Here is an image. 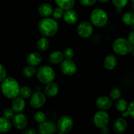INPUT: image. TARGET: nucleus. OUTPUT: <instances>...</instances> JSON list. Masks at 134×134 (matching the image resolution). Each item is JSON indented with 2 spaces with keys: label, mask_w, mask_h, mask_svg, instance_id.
I'll return each mask as SVG.
<instances>
[{
  "label": "nucleus",
  "mask_w": 134,
  "mask_h": 134,
  "mask_svg": "<svg viewBox=\"0 0 134 134\" xmlns=\"http://www.w3.org/2000/svg\"><path fill=\"white\" fill-rule=\"evenodd\" d=\"M38 29L44 37H53L57 33L59 25L56 20L47 17L39 20Z\"/></svg>",
  "instance_id": "2"
},
{
  "label": "nucleus",
  "mask_w": 134,
  "mask_h": 134,
  "mask_svg": "<svg viewBox=\"0 0 134 134\" xmlns=\"http://www.w3.org/2000/svg\"><path fill=\"white\" fill-rule=\"evenodd\" d=\"M19 95L24 99H28V98H30L32 95V90L28 86H22L20 88Z\"/></svg>",
  "instance_id": "28"
},
{
  "label": "nucleus",
  "mask_w": 134,
  "mask_h": 134,
  "mask_svg": "<svg viewBox=\"0 0 134 134\" xmlns=\"http://www.w3.org/2000/svg\"><path fill=\"white\" fill-rule=\"evenodd\" d=\"M101 133L103 134H108L109 132H110V130H109V128H107V126L101 128Z\"/></svg>",
  "instance_id": "40"
},
{
  "label": "nucleus",
  "mask_w": 134,
  "mask_h": 134,
  "mask_svg": "<svg viewBox=\"0 0 134 134\" xmlns=\"http://www.w3.org/2000/svg\"><path fill=\"white\" fill-rule=\"evenodd\" d=\"M116 108L118 111H120V112H124L127 110V102H126L125 99H121V98H119L118 99H117L116 102L115 103Z\"/></svg>",
  "instance_id": "27"
},
{
  "label": "nucleus",
  "mask_w": 134,
  "mask_h": 134,
  "mask_svg": "<svg viewBox=\"0 0 134 134\" xmlns=\"http://www.w3.org/2000/svg\"><path fill=\"white\" fill-rule=\"evenodd\" d=\"M34 118L37 122L40 124L45 120V115L42 111H38L34 114Z\"/></svg>",
  "instance_id": "30"
},
{
  "label": "nucleus",
  "mask_w": 134,
  "mask_h": 134,
  "mask_svg": "<svg viewBox=\"0 0 134 134\" xmlns=\"http://www.w3.org/2000/svg\"><path fill=\"white\" fill-rule=\"evenodd\" d=\"M53 9V7L49 3H43L39 6L38 9V13L43 18H47L52 14Z\"/></svg>",
  "instance_id": "21"
},
{
  "label": "nucleus",
  "mask_w": 134,
  "mask_h": 134,
  "mask_svg": "<svg viewBox=\"0 0 134 134\" xmlns=\"http://www.w3.org/2000/svg\"><path fill=\"white\" fill-rule=\"evenodd\" d=\"M56 130V126L54 122L45 120L39 126V133L42 134H52Z\"/></svg>",
  "instance_id": "11"
},
{
  "label": "nucleus",
  "mask_w": 134,
  "mask_h": 134,
  "mask_svg": "<svg viewBox=\"0 0 134 134\" xmlns=\"http://www.w3.org/2000/svg\"><path fill=\"white\" fill-rule=\"evenodd\" d=\"M6 69L4 68L3 65L0 64V82H2V81L6 78Z\"/></svg>",
  "instance_id": "37"
},
{
  "label": "nucleus",
  "mask_w": 134,
  "mask_h": 134,
  "mask_svg": "<svg viewBox=\"0 0 134 134\" xmlns=\"http://www.w3.org/2000/svg\"><path fill=\"white\" fill-rule=\"evenodd\" d=\"M90 19L94 26L102 27L108 22L109 17L105 10L101 9H96L91 13Z\"/></svg>",
  "instance_id": "5"
},
{
  "label": "nucleus",
  "mask_w": 134,
  "mask_h": 134,
  "mask_svg": "<svg viewBox=\"0 0 134 134\" xmlns=\"http://www.w3.org/2000/svg\"><path fill=\"white\" fill-rule=\"evenodd\" d=\"M1 88H0V92H1Z\"/></svg>",
  "instance_id": "45"
},
{
  "label": "nucleus",
  "mask_w": 134,
  "mask_h": 134,
  "mask_svg": "<svg viewBox=\"0 0 134 134\" xmlns=\"http://www.w3.org/2000/svg\"><path fill=\"white\" fill-rule=\"evenodd\" d=\"M73 127V120L68 115H63L58 120L57 128L61 133L69 132Z\"/></svg>",
  "instance_id": "6"
},
{
  "label": "nucleus",
  "mask_w": 134,
  "mask_h": 134,
  "mask_svg": "<svg viewBox=\"0 0 134 134\" xmlns=\"http://www.w3.org/2000/svg\"><path fill=\"white\" fill-rule=\"evenodd\" d=\"M127 39H128L129 41L132 44V45H134V30L131 31V32L129 34Z\"/></svg>",
  "instance_id": "39"
},
{
  "label": "nucleus",
  "mask_w": 134,
  "mask_h": 134,
  "mask_svg": "<svg viewBox=\"0 0 134 134\" xmlns=\"http://www.w3.org/2000/svg\"><path fill=\"white\" fill-rule=\"evenodd\" d=\"M13 124L17 130H24L27 126V118L24 114L19 113L13 116Z\"/></svg>",
  "instance_id": "12"
},
{
  "label": "nucleus",
  "mask_w": 134,
  "mask_h": 134,
  "mask_svg": "<svg viewBox=\"0 0 134 134\" xmlns=\"http://www.w3.org/2000/svg\"><path fill=\"white\" fill-rule=\"evenodd\" d=\"M60 69L63 74L67 76H72L76 73L77 66L74 62L71 59H65L60 64Z\"/></svg>",
  "instance_id": "8"
},
{
  "label": "nucleus",
  "mask_w": 134,
  "mask_h": 134,
  "mask_svg": "<svg viewBox=\"0 0 134 134\" xmlns=\"http://www.w3.org/2000/svg\"><path fill=\"white\" fill-rule=\"evenodd\" d=\"M46 102L45 94L41 92H36L32 95L30 104L34 109H39L44 105Z\"/></svg>",
  "instance_id": "9"
},
{
  "label": "nucleus",
  "mask_w": 134,
  "mask_h": 134,
  "mask_svg": "<svg viewBox=\"0 0 134 134\" xmlns=\"http://www.w3.org/2000/svg\"><path fill=\"white\" fill-rule=\"evenodd\" d=\"M36 72L37 70L35 67L28 65L23 68L22 74L26 78H31V77H33L36 74Z\"/></svg>",
  "instance_id": "25"
},
{
  "label": "nucleus",
  "mask_w": 134,
  "mask_h": 134,
  "mask_svg": "<svg viewBox=\"0 0 134 134\" xmlns=\"http://www.w3.org/2000/svg\"><path fill=\"white\" fill-rule=\"evenodd\" d=\"M56 5L66 10L72 9L75 3V0H54Z\"/></svg>",
  "instance_id": "22"
},
{
  "label": "nucleus",
  "mask_w": 134,
  "mask_h": 134,
  "mask_svg": "<svg viewBox=\"0 0 134 134\" xmlns=\"http://www.w3.org/2000/svg\"><path fill=\"white\" fill-rule=\"evenodd\" d=\"M131 53L133 55V56H134V45H133V46H132V48H131Z\"/></svg>",
  "instance_id": "42"
},
{
  "label": "nucleus",
  "mask_w": 134,
  "mask_h": 134,
  "mask_svg": "<svg viewBox=\"0 0 134 134\" xmlns=\"http://www.w3.org/2000/svg\"><path fill=\"white\" fill-rule=\"evenodd\" d=\"M59 90V87L58 84L52 81L49 83L46 84V86H45L44 88V93L46 96L49 98H53L58 94Z\"/></svg>",
  "instance_id": "16"
},
{
  "label": "nucleus",
  "mask_w": 134,
  "mask_h": 134,
  "mask_svg": "<svg viewBox=\"0 0 134 134\" xmlns=\"http://www.w3.org/2000/svg\"><path fill=\"white\" fill-rule=\"evenodd\" d=\"M95 105L98 109L100 110H108L112 105V100L110 98L105 96H100L96 99Z\"/></svg>",
  "instance_id": "13"
},
{
  "label": "nucleus",
  "mask_w": 134,
  "mask_h": 134,
  "mask_svg": "<svg viewBox=\"0 0 134 134\" xmlns=\"http://www.w3.org/2000/svg\"><path fill=\"white\" fill-rule=\"evenodd\" d=\"M80 3L84 6H91L96 3L97 0H79Z\"/></svg>",
  "instance_id": "38"
},
{
  "label": "nucleus",
  "mask_w": 134,
  "mask_h": 134,
  "mask_svg": "<svg viewBox=\"0 0 134 134\" xmlns=\"http://www.w3.org/2000/svg\"><path fill=\"white\" fill-rule=\"evenodd\" d=\"M20 88L18 82L12 77H6L1 82V91L8 99H13L18 96Z\"/></svg>",
  "instance_id": "1"
},
{
  "label": "nucleus",
  "mask_w": 134,
  "mask_h": 134,
  "mask_svg": "<svg viewBox=\"0 0 134 134\" xmlns=\"http://www.w3.org/2000/svg\"><path fill=\"white\" fill-rule=\"evenodd\" d=\"M63 14H64V12H63V9H61L60 7H56L55 8V10L53 11V18L56 20H59L63 16Z\"/></svg>",
  "instance_id": "31"
},
{
  "label": "nucleus",
  "mask_w": 134,
  "mask_h": 134,
  "mask_svg": "<svg viewBox=\"0 0 134 134\" xmlns=\"http://www.w3.org/2000/svg\"><path fill=\"white\" fill-rule=\"evenodd\" d=\"M110 120L109 114L103 110L99 111L93 116V122L95 126L98 128H102L108 125Z\"/></svg>",
  "instance_id": "7"
},
{
  "label": "nucleus",
  "mask_w": 134,
  "mask_h": 134,
  "mask_svg": "<svg viewBox=\"0 0 134 134\" xmlns=\"http://www.w3.org/2000/svg\"><path fill=\"white\" fill-rule=\"evenodd\" d=\"M99 1L101 3H106V2H108L109 0H99Z\"/></svg>",
  "instance_id": "43"
},
{
  "label": "nucleus",
  "mask_w": 134,
  "mask_h": 134,
  "mask_svg": "<svg viewBox=\"0 0 134 134\" xmlns=\"http://www.w3.org/2000/svg\"><path fill=\"white\" fill-rule=\"evenodd\" d=\"M122 21L127 26L134 25V14L131 12H127L122 16Z\"/></svg>",
  "instance_id": "26"
},
{
  "label": "nucleus",
  "mask_w": 134,
  "mask_h": 134,
  "mask_svg": "<svg viewBox=\"0 0 134 134\" xmlns=\"http://www.w3.org/2000/svg\"><path fill=\"white\" fill-rule=\"evenodd\" d=\"M57 119V115L55 112L54 111H49L47 113V115H45V120H49V121L54 122Z\"/></svg>",
  "instance_id": "33"
},
{
  "label": "nucleus",
  "mask_w": 134,
  "mask_h": 134,
  "mask_svg": "<svg viewBox=\"0 0 134 134\" xmlns=\"http://www.w3.org/2000/svg\"><path fill=\"white\" fill-rule=\"evenodd\" d=\"M12 124L10 120L7 118L0 116V132H9L11 129Z\"/></svg>",
  "instance_id": "23"
},
{
  "label": "nucleus",
  "mask_w": 134,
  "mask_h": 134,
  "mask_svg": "<svg viewBox=\"0 0 134 134\" xmlns=\"http://www.w3.org/2000/svg\"><path fill=\"white\" fill-rule=\"evenodd\" d=\"M42 61V57L41 54L38 52H32L29 54L28 56L26 58V63L28 65L32 66H38L41 64Z\"/></svg>",
  "instance_id": "17"
},
{
  "label": "nucleus",
  "mask_w": 134,
  "mask_h": 134,
  "mask_svg": "<svg viewBox=\"0 0 134 134\" xmlns=\"http://www.w3.org/2000/svg\"><path fill=\"white\" fill-rule=\"evenodd\" d=\"M131 3H133V5H134V0H131Z\"/></svg>",
  "instance_id": "44"
},
{
  "label": "nucleus",
  "mask_w": 134,
  "mask_h": 134,
  "mask_svg": "<svg viewBox=\"0 0 134 134\" xmlns=\"http://www.w3.org/2000/svg\"><path fill=\"white\" fill-rule=\"evenodd\" d=\"M112 1L116 7L122 9L127 5L128 0H112Z\"/></svg>",
  "instance_id": "32"
},
{
  "label": "nucleus",
  "mask_w": 134,
  "mask_h": 134,
  "mask_svg": "<svg viewBox=\"0 0 134 134\" xmlns=\"http://www.w3.org/2000/svg\"><path fill=\"white\" fill-rule=\"evenodd\" d=\"M127 121L123 118H118L113 124V130L118 133H122L127 130Z\"/></svg>",
  "instance_id": "18"
},
{
  "label": "nucleus",
  "mask_w": 134,
  "mask_h": 134,
  "mask_svg": "<svg viewBox=\"0 0 134 134\" xmlns=\"http://www.w3.org/2000/svg\"><path fill=\"white\" fill-rule=\"evenodd\" d=\"M26 106L25 101L24 98L22 97H16L13 98V102L11 103L12 109L14 111V112L19 113L22 112L24 111Z\"/></svg>",
  "instance_id": "15"
},
{
  "label": "nucleus",
  "mask_w": 134,
  "mask_h": 134,
  "mask_svg": "<svg viewBox=\"0 0 134 134\" xmlns=\"http://www.w3.org/2000/svg\"><path fill=\"white\" fill-rule=\"evenodd\" d=\"M24 133L34 134V133H35V131L33 130L32 129H30V128H28V129H27V130H25L24 132Z\"/></svg>",
  "instance_id": "41"
},
{
  "label": "nucleus",
  "mask_w": 134,
  "mask_h": 134,
  "mask_svg": "<svg viewBox=\"0 0 134 134\" xmlns=\"http://www.w3.org/2000/svg\"><path fill=\"white\" fill-rule=\"evenodd\" d=\"M63 18L66 23L69 25H73L77 22L78 20V16L76 12L73 9H68L66 10L63 14Z\"/></svg>",
  "instance_id": "14"
},
{
  "label": "nucleus",
  "mask_w": 134,
  "mask_h": 134,
  "mask_svg": "<svg viewBox=\"0 0 134 134\" xmlns=\"http://www.w3.org/2000/svg\"><path fill=\"white\" fill-rule=\"evenodd\" d=\"M38 79L43 84H47L54 81L55 73L53 69L48 65H42L37 70Z\"/></svg>",
  "instance_id": "4"
},
{
  "label": "nucleus",
  "mask_w": 134,
  "mask_h": 134,
  "mask_svg": "<svg viewBox=\"0 0 134 134\" xmlns=\"http://www.w3.org/2000/svg\"><path fill=\"white\" fill-rule=\"evenodd\" d=\"M37 48L41 52H44L48 49L49 47V42L46 37H41L38 40L36 43Z\"/></svg>",
  "instance_id": "24"
},
{
  "label": "nucleus",
  "mask_w": 134,
  "mask_h": 134,
  "mask_svg": "<svg viewBox=\"0 0 134 134\" xmlns=\"http://www.w3.org/2000/svg\"><path fill=\"white\" fill-rule=\"evenodd\" d=\"M109 95H110V98L112 100L116 101L117 99L120 98L121 90L118 88H113L110 90Z\"/></svg>",
  "instance_id": "29"
},
{
  "label": "nucleus",
  "mask_w": 134,
  "mask_h": 134,
  "mask_svg": "<svg viewBox=\"0 0 134 134\" xmlns=\"http://www.w3.org/2000/svg\"><path fill=\"white\" fill-rule=\"evenodd\" d=\"M117 64V58L114 54L107 55L104 60V67L107 70H112L116 68Z\"/></svg>",
  "instance_id": "19"
},
{
  "label": "nucleus",
  "mask_w": 134,
  "mask_h": 134,
  "mask_svg": "<svg viewBox=\"0 0 134 134\" xmlns=\"http://www.w3.org/2000/svg\"><path fill=\"white\" fill-rule=\"evenodd\" d=\"M127 112L128 113L129 116L134 119V100L132 101L130 104L128 105V107L127 109Z\"/></svg>",
  "instance_id": "36"
},
{
  "label": "nucleus",
  "mask_w": 134,
  "mask_h": 134,
  "mask_svg": "<svg viewBox=\"0 0 134 134\" xmlns=\"http://www.w3.org/2000/svg\"><path fill=\"white\" fill-rule=\"evenodd\" d=\"M77 31L78 35L81 37L86 39V38L89 37L93 34V26L89 22H85V21L82 22L78 26Z\"/></svg>",
  "instance_id": "10"
},
{
  "label": "nucleus",
  "mask_w": 134,
  "mask_h": 134,
  "mask_svg": "<svg viewBox=\"0 0 134 134\" xmlns=\"http://www.w3.org/2000/svg\"><path fill=\"white\" fill-rule=\"evenodd\" d=\"M3 115L4 117L10 120V119H13L14 116V111L12 109L6 108L3 111Z\"/></svg>",
  "instance_id": "34"
},
{
  "label": "nucleus",
  "mask_w": 134,
  "mask_h": 134,
  "mask_svg": "<svg viewBox=\"0 0 134 134\" xmlns=\"http://www.w3.org/2000/svg\"><path fill=\"white\" fill-rule=\"evenodd\" d=\"M132 46L128 39L125 38H118L112 43L113 51L120 56H124L131 52Z\"/></svg>",
  "instance_id": "3"
},
{
  "label": "nucleus",
  "mask_w": 134,
  "mask_h": 134,
  "mask_svg": "<svg viewBox=\"0 0 134 134\" xmlns=\"http://www.w3.org/2000/svg\"><path fill=\"white\" fill-rule=\"evenodd\" d=\"M63 54L65 59H72L74 57V53L73 49L71 48H66L64 51Z\"/></svg>",
  "instance_id": "35"
},
{
  "label": "nucleus",
  "mask_w": 134,
  "mask_h": 134,
  "mask_svg": "<svg viewBox=\"0 0 134 134\" xmlns=\"http://www.w3.org/2000/svg\"><path fill=\"white\" fill-rule=\"evenodd\" d=\"M64 59V56L63 54V52H60V51L53 52L52 53L50 54L49 56V61L51 64H53V65L61 64Z\"/></svg>",
  "instance_id": "20"
}]
</instances>
